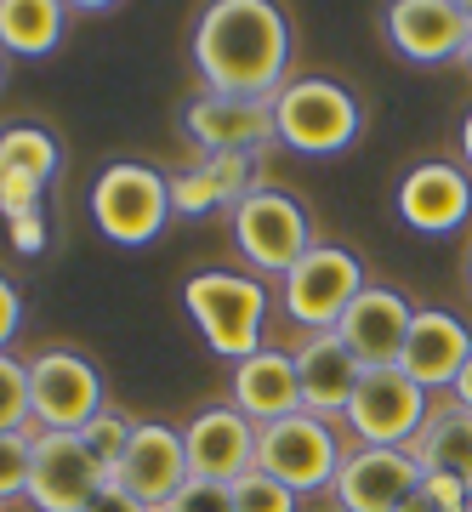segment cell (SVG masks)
Returning a JSON list of instances; mask_svg holds the SVG:
<instances>
[{"label": "cell", "instance_id": "16", "mask_svg": "<svg viewBox=\"0 0 472 512\" xmlns=\"http://www.w3.org/2000/svg\"><path fill=\"white\" fill-rule=\"evenodd\" d=\"M256 427L251 416H239L234 404H205L200 416L182 427V444H188V473L194 478H217V484H234L256 467Z\"/></svg>", "mask_w": 472, "mask_h": 512}, {"label": "cell", "instance_id": "2", "mask_svg": "<svg viewBox=\"0 0 472 512\" xmlns=\"http://www.w3.org/2000/svg\"><path fill=\"white\" fill-rule=\"evenodd\" d=\"M182 308L188 319L200 325L205 348L239 365L262 353L268 342V308H273V291L262 285L256 274H239V268H205V274H188L182 279Z\"/></svg>", "mask_w": 472, "mask_h": 512}, {"label": "cell", "instance_id": "27", "mask_svg": "<svg viewBox=\"0 0 472 512\" xmlns=\"http://www.w3.org/2000/svg\"><path fill=\"white\" fill-rule=\"evenodd\" d=\"M222 211V194L211 183V171L205 165H188V171H171V217H211Z\"/></svg>", "mask_w": 472, "mask_h": 512}, {"label": "cell", "instance_id": "5", "mask_svg": "<svg viewBox=\"0 0 472 512\" xmlns=\"http://www.w3.org/2000/svg\"><path fill=\"white\" fill-rule=\"evenodd\" d=\"M228 222H234V245H239V256L251 262L256 279L262 274L285 279L296 262L319 245L308 211H302V200L285 194V188H273V183H262L256 194H245V200L228 211Z\"/></svg>", "mask_w": 472, "mask_h": 512}, {"label": "cell", "instance_id": "20", "mask_svg": "<svg viewBox=\"0 0 472 512\" xmlns=\"http://www.w3.org/2000/svg\"><path fill=\"white\" fill-rule=\"evenodd\" d=\"M228 404L239 416H251L256 427L285 421L302 410V382H296V359L285 348H262L251 359H239L228 376Z\"/></svg>", "mask_w": 472, "mask_h": 512}, {"label": "cell", "instance_id": "28", "mask_svg": "<svg viewBox=\"0 0 472 512\" xmlns=\"http://www.w3.org/2000/svg\"><path fill=\"white\" fill-rule=\"evenodd\" d=\"M200 165L211 171V183L222 194V211H234L245 194H256V154H200Z\"/></svg>", "mask_w": 472, "mask_h": 512}, {"label": "cell", "instance_id": "26", "mask_svg": "<svg viewBox=\"0 0 472 512\" xmlns=\"http://www.w3.org/2000/svg\"><path fill=\"white\" fill-rule=\"evenodd\" d=\"M29 467H35V427L0 433V507L29 495Z\"/></svg>", "mask_w": 472, "mask_h": 512}, {"label": "cell", "instance_id": "17", "mask_svg": "<svg viewBox=\"0 0 472 512\" xmlns=\"http://www.w3.org/2000/svg\"><path fill=\"white\" fill-rule=\"evenodd\" d=\"M399 222L416 234H455L472 217V177L450 160H421L399 183Z\"/></svg>", "mask_w": 472, "mask_h": 512}, {"label": "cell", "instance_id": "21", "mask_svg": "<svg viewBox=\"0 0 472 512\" xmlns=\"http://www.w3.org/2000/svg\"><path fill=\"white\" fill-rule=\"evenodd\" d=\"M410 456H416L421 473H444V478H455V484L472 490V410L455 404L450 393L433 399L416 444H410Z\"/></svg>", "mask_w": 472, "mask_h": 512}, {"label": "cell", "instance_id": "23", "mask_svg": "<svg viewBox=\"0 0 472 512\" xmlns=\"http://www.w3.org/2000/svg\"><path fill=\"white\" fill-rule=\"evenodd\" d=\"M0 165L35 177V183H52L63 171V148H57V137L46 126H6L0 131Z\"/></svg>", "mask_w": 472, "mask_h": 512}, {"label": "cell", "instance_id": "38", "mask_svg": "<svg viewBox=\"0 0 472 512\" xmlns=\"http://www.w3.org/2000/svg\"><path fill=\"white\" fill-rule=\"evenodd\" d=\"M467 69H472V40H467Z\"/></svg>", "mask_w": 472, "mask_h": 512}, {"label": "cell", "instance_id": "22", "mask_svg": "<svg viewBox=\"0 0 472 512\" xmlns=\"http://www.w3.org/2000/svg\"><path fill=\"white\" fill-rule=\"evenodd\" d=\"M69 6L57 0H0V52L12 57H46L63 40Z\"/></svg>", "mask_w": 472, "mask_h": 512}, {"label": "cell", "instance_id": "14", "mask_svg": "<svg viewBox=\"0 0 472 512\" xmlns=\"http://www.w3.org/2000/svg\"><path fill=\"white\" fill-rule=\"evenodd\" d=\"M410 325H416V308H410L393 285H364V291L353 296V308L342 313L336 336L353 348V359H359L364 370H387V365L404 359Z\"/></svg>", "mask_w": 472, "mask_h": 512}, {"label": "cell", "instance_id": "31", "mask_svg": "<svg viewBox=\"0 0 472 512\" xmlns=\"http://www.w3.org/2000/svg\"><path fill=\"white\" fill-rule=\"evenodd\" d=\"M40 200H46V183H35V177H23V171H6L0 165V217H29V211H40Z\"/></svg>", "mask_w": 472, "mask_h": 512}, {"label": "cell", "instance_id": "37", "mask_svg": "<svg viewBox=\"0 0 472 512\" xmlns=\"http://www.w3.org/2000/svg\"><path fill=\"white\" fill-rule=\"evenodd\" d=\"M467 285H472V251H467Z\"/></svg>", "mask_w": 472, "mask_h": 512}, {"label": "cell", "instance_id": "6", "mask_svg": "<svg viewBox=\"0 0 472 512\" xmlns=\"http://www.w3.org/2000/svg\"><path fill=\"white\" fill-rule=\"evenodd\" d=\"M342 439L325 416H308L296 410L285 421H268L256 433V467L268 478H279L291 495H319V490H336V473H342Z\"/></svg>", "mask_w": 472, "mask_h": 512}, {"label": "cell", "instance_id": "39", "mask_svg": "<svg viewBox=\"0 0 472 512\" xmlns=\"http://www.w3.org/2000/svg\"><path fill=\"white\" fill-rule=\"evenodd\" d=\"M0 80H6V57H0Z\"/></svg>", "mask_w": 472, "mask_h": 512}, {"label": "cell", "instance_id": "24", "mask_svg": "<svg viewBox=\"0 0 472 512\" xmlns=\"http://www.w3.org/2000/svg\"><path fill=\"white\" fill-rule=\"evenodd\" d=\"M131 433H137V421H131L126 410H114V404H103V410H97V416L80 427V444H86L91 461L109 473V484H114V473H120V461H126Z\"/></svg>", "mask_w": 472, "mask_h": 512}, {"label": "cell", "instance_id": "19", "mask_svg": "<svg viewBox=\"0 0 472 512\" xmlns=\"http://www.w3.org/2000/svg\"><path fill=\"white\" fill-rule=\"evenodd\" d=\"M472 359V330L455 319L450 308H416V325H410V342H404L399 370L421 393H450L455 376L467 370Z\"/></svg>", "mask_w": 472, "mask_h": 512}, {"label": "cell", "instance_id": "7", "mask_svg": "<svg viewBox=\"0 0 472 512\" xmlns=\"http://www.w3.org/2000/svg\"><path fill=\"white\" fill-rule=\"evenodd\" d=\"M364 285H370V279H364L359 256L347 251V245H325V239H319L291 274L279 279V308H285L291 325H302V336H308V330H336Z\"/></svg>", "mask_w": 472, "mask_h": 512}, {"label": "cell", "instance_id": "13", "mask_svg": "<svg viewBox=\"0 0 472 512\" xmlns=\"http://www.w3.org/2000/svg\"><path fill=\"white\" fill-rule=\"evenodd\" d=\"M188 444H182L177 427H165V421H137V433L126 444V461H120V473L114 484L126 495H137L148 512H165L171 507V495L188 484Z\"/></svg>", "mask_w": 472, "mask_h": 512}, {"label": "cell", "instance_id": "40", "mask_svg": "<svg viewBox=\"0 0 472 512\" xmlns=\"http://www.w3.org/2000/svg\"><path fill=\"white\" fill-rule=\"evenodd\" d=\"M467 512H472V501H467Z\"/></svg>", "mask_w": 472, "mask_h": 512}, {"label": "cell", "instance_id": "32", "mask_svg": "<svg viewBox=\"0 0 472 512\" xmlns=\"http://www.w3.org/2000/svg\"><path fill=\"white\" fill-rule=\"evenodd\" d=\"M18 330H23V296H18V285H12V279L0 274V353H12Z\"/></svg>", "mask_w": 472, "mask_h": 512}, {"label": "cell", "instance_id": "29", "mask_svg": "<svg viewBox=\"0 0 472 512\" xmlns=\"http://www.w3.org/2000/svg\"><path fill=\"white\" fill-rule=\"evenodd\" d=\"M228 490H234V512H296V501H302V495H291L279 478L262 473V467H251L245 478H234Z\"/></svg>", "mask_w": 472, "mask_h": 512}, {"label": "cell", "instance_id": "36", "mask_svg": "<svg viewBox=\"0 0 472 512\" xmlns=\"http://www.w3.org/2000/svg\"><path fill=\"white\" fill-rule=\"evenodd\" d=\"M461 154H467V165H472V109H467V120H461Z\"/></svg>", "mask_w": 472, "mask_h": 512}, {"label": "cell", "instance_id": "8", "mask_svg": "<svg viewBox=\"0 0 472 512\" xmlns=\"http://www.w3.org/2000/svg\"><path fill=\"white\" fill-rule=\"evenodd\" d=\"M433 410V393H421L399 365L364 370L353 399H347V433L353 444H376V450H410L421 433V421Z\"/></svg>", "mask_w": 472, "mask_h": 512}, {"label": "cell", "instance_id": "25", "mask_svg": "<svg viewBox=\"0 0 472 512\" xmlns=\"http://www.w3.org/2000/svg\"><path fill=\"white\" fill-rule=\"evenodd\" d=\"M23 427H35V410H29V359L0 353V433H23Z\"/></svg>", "mask_w": 472, "mask_h": 512}, {"label": "cell", "instance_id": "35", "mask_svg": "<svg viewBox=\"0 0 472 512\" xmlns=\"http://www.w3.org/2000/svg\"><path fill=\"white\" fill-rule=\"evenodd\" d=\"M450 399H455V404H467V410H472V359H467V370H461V376H455Z\"/></svg>", "mask_w": 472, "mask_h": 512}, {"label": "cell", "instance_id": "3", "mask_svg": "<svg viewBox=\"0 0 472 512\" xmlns=\"http://www.w3.org/2000/svg\"><path fill=\"white\" fill-rule=\"evenodd\" d=\"M364 131L359 97L330 74H302L285 80V92L273 97V137L296 154H347Z\"/></svg>", "mask_w": 472, "mask_h": 512}, {"label": "cell", "instance_id": "18", "mask_svg": "<svg viewBox=\"0 0 472 512\" xmlns=\"http://www.w3.org/2000/svg\"><path fill=\"white\" fill-rule=\"evenodd\" d=\"M291 359H296V382H302V410L308 416H325V421H342L347 399H353V387L364 376L353 348H347L336 330H308L291 348Z\"/></svg>", "mask_w": 472, "mask_h": 512}, {"label": "cell", "instance_id": "10", "mask_svg": "<svg viewBox=\"0 0 472 512\" xmlns=\"http://www.w3.org/2000/svg\"><path fill=\"white\" fill-rule=\"evenodd\" d=\"M387 40L404 63H450V57H467L472 40V6L467 0H393L382 18Z\"/></svg>", "mask_w": 472, "mask_h": 512}, {"label": "cell", "instance_id": "15", "mask_svg": "<svg viewBox=\"0 0 472 512\" xmlns=\"http://www.w3.org/2000/svg\"><path fill=\"white\" fill-rule=\"evenodd\" d=\"M182 131L205 148V154H262L273 137V103L262 97H217L200 92L182 109Z\"/></svg>", "mask_w": 472, "mask_h": 512}, {"label": "cell", "instance_id": "9", "mask_svg": "<svg viewBox=\"0 0 472 512\" xmlns=\"http://www.w3.org/2000/svg\"><path fill=\"white\" fill-rule=\"evenodd\" d=\"M109 404L103 370L74 348H46L29 359V410L40 433H80Z\"/></svg>", "mask_w": 472, "mask_h": 512}, {"label": "cell", "instance_id": "12", "mask_svg": "<svg viewBox=\"0 0 472 512\" xmlns=\"http://www.w3.org/2000/svg\"><path fill=\"white\" fill-rule=\"evenodd\" d=\"M421 490V467L410 450H376V444H353L336 473V507L342 512H410Z\"/></svg>", "mask_w": 472, "mask_h": 512}, {"label": "cell", "instance_id": "33", "mask_svg": "<svg viewBox=\"0 0 472 512\" xmlns=\"http://www.w3.org/2000/svg\"><path fill=\"white\" fill-rule=\"evenodd\" d=\"M6 228H12V245H18L23 256H40V251H46V211H29V217H12Z\"/></svg>", "mask_w": 472, "mask_h": 512}, {"label": "cell", "instance_id": "34", "mask_svg": "<svg viewBox=\"0 0 472 512\" xmlns=\"http://www.w3.org/2000/svg\"><path fill=\"white\" fill-rule=\"evenodd\" d=\"M86 512H148V507L137 501V495H126L120 484H103V490L91 495V507H86Z\"/></svg>", "mask_w": 472, "mask_h": 512}, {"label": "cell", "instance_id": "30", "mask_svg": "<svg viewBox=\"0 0 472 512\" xmlns=\"http://www.w3.org/2000/svg\"><path fill=\"white\" fill-rule=\"evenodd\" d=\"M165 512H234V490L217 484V478H188V484L171 495Z\"/></svg>", "mask_w": 472, "mask_h": 512}, {"label": "cell", "instance_id": "11", "mask_svg": "<svg viewBox=\"0 0 472 512\" xmlns=\"http://www.w3.org/2000/svg\"><path fill=\"white\" fill-rule=\"evenodd\" d=\"M109 473L91 461L80 433H40L35 427V467H29V507L35 512H86Z\"/></svg>", "mask_w": 472, "mask_h": 512}, {"label": "cell", "instance_id": "1", "mask_svg": "<svg viewBox=\"0 0 472 512\" xmlns=\"http://www.w3.org/2000/svg\"><path fill=\"white\" fill-rule=\"evenodd\" d=\"M194 69L217 97H273L291 80V18L273 0H217L194 23Z\"/></svg>", "mask_w": 472, "mask_h": 512}, {"label": "cell", "instance_id": "4", "mask_svg": "<svg viewBox=\"0 0 472 512\" xmlns=\"http://www.w3.org/2000/svg\"><path fill=\"white\" fill-rule=\"evenodd\" d=\"M91 222L103 228L114 245H154L171 222V177L143 160H114L103 165V177L91 183Z\"/></svg>", "mask_w": 472, "mask_h": 512}]
</instances>
